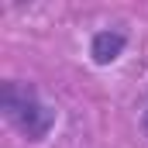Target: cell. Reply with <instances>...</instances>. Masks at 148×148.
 Returning a JSON list of instances; mask_svg holds the SVG:
<instances>
[{"label":"cell","instance_id":"6da1fadb","mask_svg":"<svg viewBox=\"0 0 148 148\" xmlns=\"http://www.w3.org/2000/svg\"><path fill=\"white\" fill-rule=\"evenodd\" d=\"M0 110H3V117H7L10 127H17L35 145L52 134V127L59 121L55 117V107H48L41 100V93H38L35 86L17 83V79H7L3 83V90H0Z\"/></svg>","mask_w":148,"mask_h":148},{"label":"cell","instance_id":"7a4b0ae2","mask_svg":"<svg viewBox=\"0 0 148 148\" xmlns=\"http://www.w3.org/2000/svg\"><path fill=\"white\" fill-rule=\"evenodd\" d=\"M124 48H127V31H121V28H100L90 38V59H93V66L117 62L124 55Z\"/></svg>","mask_w":148,"mask_h":148},{"label":"cell","instance_id":"3957f363","mask_svg":"<svg viewBox=\"0 0 148 148\" xmlns=\"http://www.w3.org/2000/svg\"><path fill=\"white\" fill-rule=\"evenodd\" d=\"M141 124H145V134H148V110H145V117H141Z\"/></svg>","mask_w":148,"mask_h":148}]
</instances>
